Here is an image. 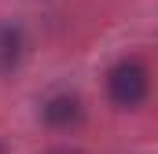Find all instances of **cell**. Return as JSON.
I'll return each mask as SVG.
<instances>
[{
    "label": "cell",
    "mask_w": 158,
    "mask_h": 154,
    "mask_svg": "<svg viewBox=\"0 0 158 154\" xmlns=\"http://www.w3.org/2000/svg\"><path fill=\"white\" fill-rule=\"evenodd\" d=\"M44 154H81V151H77V147H66V143H63V147H48Z\"/></svg>",
    "instance_id": "cell-4"
},
{
    "label": "cell",
    "mask_w": 158,
    "mask_h": 154,
    "mask_svg": "<svg viewBox=\"0 0 158 154\" xmlns=\"http://www.w3.org/2000/svg\"><path fill=\"white\" fill-rule=\"evenodd\" d=\"M0 154H7V147H4V143H0Z\"/></svg>",
    "instance_id": "cell-5"
},
{
    "label": "cell",
    "mask_w": 158,
    "mask_h": 154,
    "mask_svg": "<svg viewBox=\"0 0 158 154\" xmlns=\"http://www.w3.org/2000/svg\"><path fill=\"white\" fill-rule=\"evenodd\" d=\"M26 48H30V37L19 22H0V74L19 70L26 59Z\"/></svg>",
    "instance_id": "cell-3"
},
{
    "label": "cell",
    "mask_w": 158,
    "mask_h": 154,
    "mask_svg": "<svg viewBox=\"0 0 158 154\" xmlns=\"http://www.w3.org/2000/svg\"><path fill=\"white\" fill-rule=\"evenodd\" d=\"M40 121L55 132H70L85 121V99L70 88H55L40 99Z\"/></svg>",
    "instance_id": "cell-2"
},
{
    "label": "cell",
    "mask_w": 158,
    "mask_h": 154,
    "mask_svg": "<svg viewBox=\"0 0 158 154\" xmlns=\"http://www.w3.org/2000/svg\"><path fill=\"white\" fill-rule=\"evenodd\" d=\"M151 92V74L143 63L136 59H118L110 70H107V99L121 107V110H132L147 99Z\"/></svg>",
    "instance_id": "cell-1"
}]
</instances>
